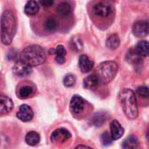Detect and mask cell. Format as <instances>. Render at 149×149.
Wrapping results in <instances>:
<instances>
[{
    "instance_id": "cell-1",
    "label": "cell",
    "mask_w": 149,
    "mask_h": 149,
    "mask_svg": "<svg viewBox=\"0 0 149 149\" xmlns=\"http://www.w3.org/2000/svg\"><path fill=\"white\" fill-rule=\"evenodd\" d=\"M17 31V22L13 12L10 10H6L1 16V42L9 45L11 44Z\"/></svg>"
},
{
    "instance_id": "cell-2",
    "label": "cell",
    "mask_w": 149,
    "mask_h": 149,
    "mask_svg": "<svg viewBox=\"0 0 149 149\" xmlns=\"http://www.w3.org/2000/svg\"><path fill=\"white\" fill-rule=\"evenodd\" d=\"M18 60L30 67H34L45 63L46 60V53L43 47L33 45L24 49Z\"/></svg>"
},
{
    "instance_id": "cell-3",
    "label": "cell",
    "mask_w": 149,
    "mask_h": 149,
    "mask_svg": "<svg viewBox=\"0 0 149 149\" xmlns=\"http://www.w3.org/2000/svg\"><path fill=\"white\" fill-rule=\"evenodd\" d=\"M119 98L126 116L130 120L136 119L138 117V105L134 91L128 88L123 89Z\"/></svg>"
},
{
    "instance_id": "cell-4",
    "label": "cell",
    "mask_w": 149,
    "mask_h": 149,
    "mask_svg": "<svg viewBox=\"0 0 149 149\" xmlns=\"http://www.w3.org/2000/svg\"><path fill=\"white\" fill-rule=\"evenodd\" d=\"M119 66L114 61H105L98 65L95 76L97 77L100 84H108L111 82L117 74Z\"/></svg>"
},
{
    "instance_id": "cell-5",
    "label": "cell",
    "mask_w": 149,
    "mask_h": 149,
    "mask_svg": "<svg viewBox=\"0 0 149 149\" xmlns=\"http://www.w3.org/2000/svg\"><path fill=\"white\" fill-rule=\"evenodd\" d=\"M93 13L100 17H107L113 11V6L108 2H99L93 5Z\"/></svg>"
},
{
    "instance_id": "cell-6",
    "label": "cell",
    "mask_w": 149,
    "mask_h": 149,
    "mask_svg": "<svg viewBox=\"0 0 149 149\" xmlns=\"http://www.w3.org/2000/svg\"><path fill=\"white\" fill-rule=\"evenodd\" d=\"M86 106V103L81 96L74 95L72 98L71 102H70V111L74 115L80 114L82 112H84Z\"/></svg>"
},
{
    "instance_id": "cell-7",
    "label": "cell",
    "mask_w": 149,
    "mask_h": 149,
    "mask_svg": "<svg viewBox=\"0 0 149 149\" xmlns=\"http://www.w3.org/2000/svg\"><path fill=\"white\" fill-rule=\"evenodd\" d=\"M72 137L71 133L65 128H58L53 131L51 134V141L56 144H61L68 141Z\"/></svg>"
},
{
    "instance_id": "cell-8",
    "label": "cell",
    "mask_w": 149,
    "mask_h": 149,
    "mask_svg": "<svg viewBox=\"0 0 149 149\" xmlns=\"http://www.w3.org/2000/svg\"><path fill=\"white\" fill-rule=\"evenodd\" d=\"M33 111L32 109L31 108V107H29L28 105H21L19 109H18V112L17 113V119H19L21 121H24V122H28L30 120H32L33 118Z\"/></svg>"
},
{
    "instance_id": "cell-9",
    "label": "cell",
    "mask_w": 149,
    "mask_h": 149,
    "mask_svg": "<svg viewBox=\"0 0 149 149\" xmlns=\"http://www.w3.org/2000/svg\"><path fill=\"white\" fill-rule=\"evenodd\" d=\"M133 32L137 37H145L149 32V24L148 21H138L133 25Z\"/></svg>"
},
{
    "instance_id": "cell-10",
    "label": "cell",
    "mask_w": 149,
    "mask_h": 149,
    "mask_svg": "<svg viewBox=\"0 0 149 149\" xmlns=\"http://www.w3.org/2000/svg\"><path fill=\"white\" fill-rule=\"evenodd\" d=\"M12 71L15 75L19 76V77H24V76L29 75L31 72V67H30L27 65L22 63L21 61L17 60L15 63V65H13Z\"/></svg>"
},
{
    "instance_id": "cell-11",
    "label": "cell",
    "mask_w": 149,
    "mask_h": 149,
    "mask_svg": "<svg viewBox=\"0 0 149 149\" xmlns=\"http://www.w3.org/2000/svg\"><path fill=\"white\" fill-rule=\"evenodd\" d=\"M110 129H111L110 135H111V138L113 141H116V140H119L120 138H121L125 132L122 126L117 120H113L111 122Z\"/></svg>"
},
{
    "instance_id": "cell-12",
    "label": "cell",
    "mask_w": 149,
    "mask_h": 149,
    "mask_svg": "<svg viewBox=\"0 0 149 149\" xmlns=\"http://www.w3.org/2000/svg\"><path fill=\"white\" fill-rule=\"evenodd\" d=\"M93 65H94L93 61L91 60L87 55H86V54L80 55L79 59V66L82 72H84V73L89 72L90 71L93 70Z\"/></svg>"
},
{
    "instance_id": "cell-13",
    "label": "cell",
    "mask_w": 149,
    "mask_h": 149,
    "mask_svg": "<svg viewBox=\"0 0 149 149\" xmlns=\"http://www.w3.org/2000/svg\"><path fill=\"white\" fill-rule=\"evenodd\" d=\"M50 54H55V60L58 64L63 65L65 61L66 51L62 45H58L55 49H51L49 51Z\"/></svg>"
},
{
    "instance_id": "cell-14",
    "label": "cell",
    "mask_w": 149,
    "mask_h": 149,
    "mask_svg": "<svg viewBox=\"0 0 149 149\" xmlns=\"http://www.w3.org/2000/svg\"><path fill=\"white\" fill-rule=\"evenodd\" d=\"M13 109V101L7 96L0 95V114H5Z\"/></svg>"
},
{
    "instance_id": "cell-15",
    "label": "cell",
    "mask_w": 149,
    "mask_h": 149,
    "mask_svg": "<svg viewBox=\"0 0 149 149\" xmlns=\"http://www.w3.org/2000/svg\"><path fill=\"white\" fill-rule=\"evenodd\" d=\"M134 50L135 51V52L141 58H142V57H144V58L148 57V42L146 41V40L140 41L136 45V46H135V48Z\"/></svg>"
},
{
    "instance_id": "cell-16",
    "label": "cell",
    "mask_w": 149,
    "mask_h": 149,
    "mask_svg": "<svg viewBox=\"0 0 149 149\" xmlns=\"http://www.w3.org/2000/svg\"><path fill=\"white\" fill-rule=\"evenodd\" d=\"M39 10V3L36 1H28L24 6V13L27 16H34Z\"/></svg>"
},
{
    "instance_id": "cell-17",
    "label": "cell",
    "mask_w": 149,
    "mask_h": 149,
    "mask_svg": "<svg viewBox=\"0 0 149 149\" xmlns=\"http://www.w3.org/2000/svg\"><path fill=\"white\" fill-rule=\"evenodd\" d=\"M140 146V141L137 137L131 135L127 137L122 143L123 149H138Z\"/></svg>"
},
{
    "instance_id": "cell-18",
    "label": "cell",
    "mask_w": 149,
    "mask_h": 149,
    "mask_svg": "<svg viewBox=\"0 0 149 149\" xmlns=\"http://www.w3.org/2000/svg\"><path fill=\"white\" fill-rule=\"evenodd\" d=\"M100 84L95 74H91L87 76L83 81V86L86 89H93Z\"/></svg>"
},
{
    "instance_id": "cell-19",
    "label": "cell",
    "mask_w": 149,
    "mask_h": 149,
    "mask_svg": "<svg viewBox=\"0 0 149 149\" xmlns=\"http://www.w3.org/2000/svg\"><path fill=\"white\" fill-rule=\"evenodd\" d=\"M40 141V135L35 132V131H31L29 132L26 136H25V142L30 145V146H37Z\"/></svg>"
},
{
    "instance_id": "cell-20",
    "label": "cell",
    "mask_w": 149,
    "mask_h": 149,
    "mask_svg": "<svg viewBox=\"0 0 149 149\" xmlns=\"http://www.w3.org/2000/svg\"><path fill=\"white\" fill-rule=\"evenodd\" d=\"M120 44V38L117 34H112L107 40L106 45L110 50H116Z\"/></svg>"
},
{
    "instance_id": "cell-21",
    "label": "cell",
    "mask_w": 149,
    "mask_h": 149,
    "mask_svg": "<svg viewBox=\"0 0 149 149\" xmlns=\"http://www.w3.org/2000/svg\"><path fill=\"white\" fill-rule=\"evenodd\" d=\"M34 93V88L31 86L24 85L18 90L17 95L20 99H27Z\"/></svg>"
},
{
    "instance_id": "cell-22",
    "label": "cell",
    "mask_w": 149,
    "mask_h": 149,
    "mask_svg": "<svg viewBox=\"0 0 149 149\" xmlns=\"http://www.w3.org/2000/svg\"><path fill=\"white\" fill-rule=\"evenodd\" d=\"M72 11V7L71 5L66 3V2H63L60 3L58 7H57V13L61 16V17H66L68 16Z\"/></svg>"
},
{
    "instance_id": "cell-23",
    "label": "cell",
    "mask_w": 149,
    "mask_h": 149,
    "mask_svg": "<svg viewBox=\"0 0 149 149\" xmlns=\"http://www.w3.org/2000/svg\"><path fill=\"white\" fill-rule=\"evenodd\" d=\"M127 60L131 63V64H139L141 62L142 58H141L134 49H130L127 52V56H126Z\"/></svg>"
},
{
    "instance_id": "cell-24",
    "label": "cell",
    "mask_w": 149,
    "mask_h": 149,
    "mask_svg": "<svg viewBox=\"0 0 149 149\" xmlns=\"http://www.w3.org/2000/svg\"><path fill=\"white\" fill-rule=\"evenodd\" d=\"M107 113H96L92 118V123L96 127H100L107 120Z\"/></svg>"
},
{
    "instance_id": "cell-25",
    "label": "cell",
    "mask_w": 149,
    "mask_h": 149,
    "mask_svg": "<svg viewBox=\"0 0 149 149\" xmlns=\"http://www.w3.org/2000/svg\"><path fill=\"white\" fill-rule=\"evenodd\" d=\"M45 27L49 31H55L58 28V22L54 17H49L45 20Z\"/></svg>"
},
{
    "instance_id": "cell-26",
    "label": "cell",
    "mask_w": 149,
    "mask_h": 149,
    "mask_svg": "<svg viewBox=\"0 0 149 149\" xmlns=\"http://www.w3.org/2000/svg\"><path fill=\"white\" fill-rule=\"evenodd\" d=\"M63 83H64L65 86H66V87H72L76 83V77L73 74H72V73H68V74H66L64 77Z\"/></svg>"
},
{
    "instance_id": "cell-27",
    "label": "cell",
    "mask_w": 149,
    "mask_h": 149,
    "mask_svg": "<svg viewBox=\"0 0 149 149\" xmlns=\"http://www.w3.org/2000/svg\"><path fill=\"white\" fill-rule=\"evenodd\" d=\"M100 139H101V142L104 146H109L112 144V138H111V135L108 132H104L101 136H100Z\"/></svg>"
},
{
    "instance_id": "cell-28",
    "label": "cell",
    "mask_w": 149,
    "mask_h": 149,
    "mask_svg": "<svg viewBox=\"0 0 149 149\" xmlns=\"http://www.w3.org/2000/svg\"><path fill=\"white\" fill-rule=\"evenodd\" d=\"M72 45L75 49V51H80L83 48V44L81 39L79 37H74L72 40Z\"/></svg>"
},
{
    "instance_id": "cell-29",
    "label": "cell",
    "mask_w": 149,
    "mask_h": 149,
    "mask_svg": "<svg viewBox=\"0 0 149 149\" xmlns=\"http://www.w3.org/2000/svg\"><path fill=\"white\" fill-rule=\"evenodd\" d=\"M137 93H138L141 97L145 98V99H148L149 97V91L148 86H142L138 87V89H137Z\"/></svg>"
},
{
    "instance_id": "cell-30",
    "label": "cell",
    "mask_w": 149,
    "mask_h": 149,
    "mask_svg": "<svg viewBox=\"0 0 149 149\" xmlns=\"http://www.w3.org/2000/svg\"><path fill=\"white\" fill-rule=\"evenodd\" d=\"M38 3H40L42 6H44L45 8H48V7H51L54 3V2L52 0H48V1H40Z\"/></svg>"
},
{
    "instance_id": "cell-31",
    "label": "cell",
    "mask_w": 149,
    "mask_h": 149,
    "mask_svg": "<svg viewBox=\"0 0 149 149\" xmlns=\"http://www.w3.org/2000/svg\"><path fill=\"white\" fill-rule=\"evenodd\" d=\"M75 149H93L90 147H87V146H85V145H78Z\"/></svg>"
}]
</instances>
